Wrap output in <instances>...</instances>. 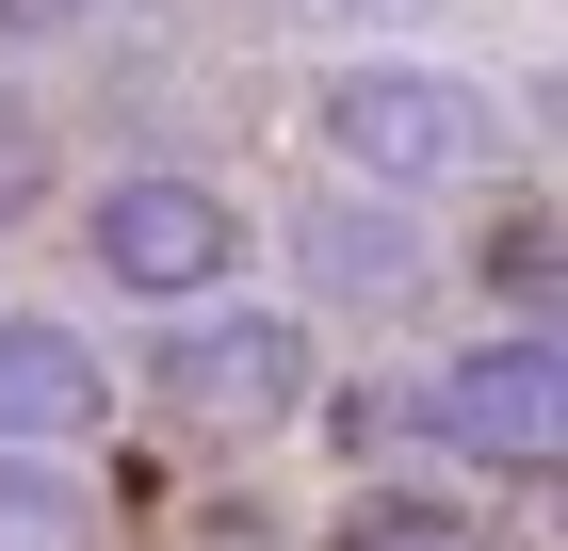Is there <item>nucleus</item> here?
Segmentation results:
<instances>
[{
	"instance_id": "obj_1",
	"label": "nucleus",
	"mask_w": 568,
	"mask_h": 551,
	"mask_svg": "<svg viewBox=\"0 0 568 551\" xmlns=\"http://www.w3.org/2000/svg\"><path fill=\"white\" fill-rule=\"evenodd\" d=\"M308 146H325L357 195H438V178L504 163V114H487V82H455V65L374 49V65H325V82H308Z\"/></svg>"
},
{
	"instance_id": "obj_2",
	"label": "nucleus",
	"mask_w": 568,
	"mask_h": 551,
	"mask_svg": "<svg viewBox=\"0 0 568 551\" xmlns=\"http://www.w3.org/2000/svg\"><path fill=\"white\" fill-rule=\"evenodd\" d=\"M146 389H163V422H195V438H276V422L308 406V325H293V308L195 293V308H163Z\"/></svg>"
},
{
	"instance_id": "obj_3",
	"label": "nucleus",
	"mask_w": 568,
	"mask_h": 551,
	"mask_svg": "<svg viewBox=\"0 0 568 551\" xmlns=\"http://www.w3.org/2000/svg\"><path fill=\"white\" fill-rule=\"evenodd\" d=\"M406 422H423L438 455L552 470V455H568V340H552V325H504V340H471V357H438V374L406 389Z\"/></svg>"
},
{
	"instance_id": "obj_4",
	"label": "nucleus",
	"mask_w": 568,
	"mask_h": 551,
	"mask_svg": "<svg viewBox=\"0 0 568 551\" xmlns=\"http://www.w3.org/2000/svg\"><path fill=\"white\" fill-rule=\"evenodd\" d=\"M82 259H98L131 308H195V293H227V276H244V212H227L212 178L146 163V178H114V195L82 212Z\"/></svg>"
},
{
	"instance_id": "obj_5",
	"label": "nucleus",
	"mask_w": 568,
	"mask_h": 551,
	"mask_svg": "<svg viewBox=\"0 0 568 551\" xmlns=\"http://www.w3.org/2000/svg\"><path fill=\"white\" fill-rule=\"evenodd\" d=\"M114 422V357L82 325H49V308H0V438L17 455H82Z\"/></svg>"
},
{
	"instance_id": "obj_6",
	"label": "nucleus",
	"mask_w": 568,
	"mask_h": 551,
	"mask_svg": "<svg viewBox=\"0 0 568 551\" xmlns=\"http://www.w3.org/2000/svg\"><path fill=\"white\" fill-rule=\"evenodd\" d=\"M293 244H308L325 293H406V276H423V227H390V195H325Z\"/></svg>"
},
{
	"instance_id": "obj_7",
	"label": "nucleus",
	"mask_w": 568,
	"mask_h": 551,
	"mask_svg": "<svg viewBox=\"0 0 568 551\" xmlns=\"http://www.w3.org/2000/svg\"><path fill=\"white\" fill-rule=\"evenodd\" d=\"M0 551H98L82 455H17V438H0Z\"/></svg>"
},
{
	"instance_id": "obj_8",
	"label": "nucleus",
	"mask_w": 568,
	"mask_h": 551,
	"mask_svg": "<svg viewBox=\"0 0 568 551\" xmlns=\"http://www.w3.org/2000/svg\"><path fill=\"white\" fill-rule=\"evenodd\" d=\"M33 195H49V114H33L17 82H0V227L33 212Z\"/></svg>"
},
{
	"instance_id": "obj_9",
	"label": "nucleus",
	"mask_w": 568,
	"mask_h": 551,
	"mask_svg": "<svg viewBox=\"0 0 568 551\" xmlns=\"http://www.w3.org/2000/svg\"><path fill=\"white\" fill-rule=\"evenodd\" d=\"M342 551H487V535H471V519H438V503H374Z\"/></svg>"
},
{
	"instance_id": "obj_10",
	"label": "nucleus",
	"mask_w": 568,
	"mask_h": 551,
	"mask_svg": "<svg viewBox=\"0 0 568 551\" xmlns=\"http://www.w3.org/2000/svg\"><path fill=\"white\" fill-rule=\"evenodd\" d=\"M33 17H146V0H33Z\"/></svg>"
},
{
	"instance_id": "obj_11",
	"label": "nucleus",
	"mask_w": 568,
	"mask_h": 551,
	"mask_svg": "<svg viewBox=\"0 0 568 551\" xmlns=\"http://www.w3.org/2000/svg\"><path fill=\"white\" fill-rule=\"evenodd\" d=\"M325 17H390V0H325Z\"/></svg>"
}]
</instances>
